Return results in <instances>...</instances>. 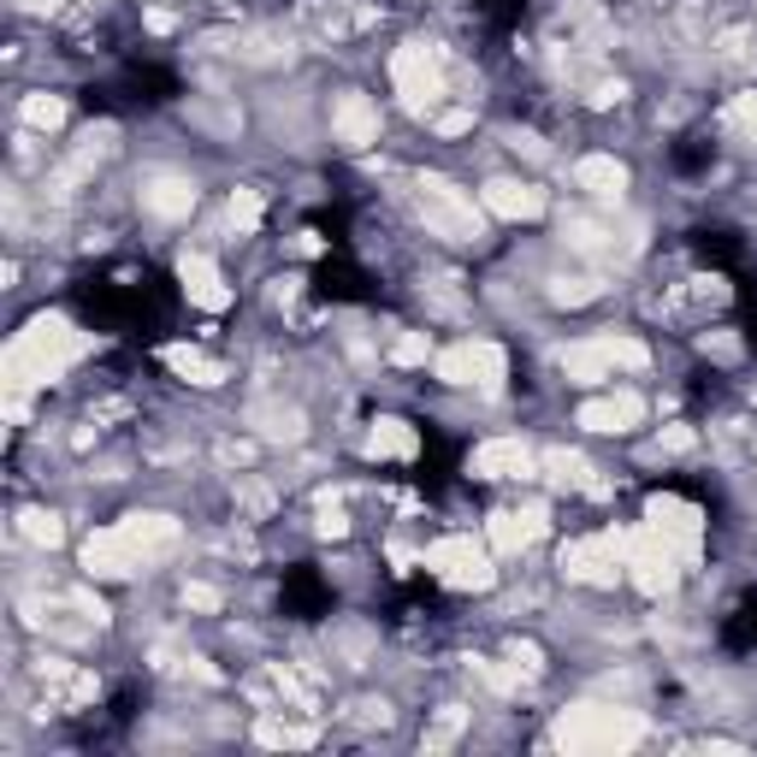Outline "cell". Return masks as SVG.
Wrapping results in <instances>:
<instances>
[{
    "mask_svg": "<svg viewBox=\"0 0 757 757\" xmlns=\"http://www.w3.org/2000/svg\"><path fill=\"white\" fill-rule=\"evenodd\" d=\"M574 184L586 189V196H598V201H621V196H628V166H621L616 155H586L574 166Z\"/></svg>",
    "mask_w": 757,
    "mask_h": 757,
    "instance_id": "d6986e66",
    "label": "cell"
},
{
    "mask_svg": "<svg viewBox=\"0 0 757 757\" xmlns=\"http://www.w3.org/2000/svg\"><path fill=\"white\" fill-rule=\"evenodd\" d=\"M621 544H628V533H598V539H568L562 544V574L580 580V586H616L621 574Z\"/></svg>",
    "mask_w": 757,
    "mask_h": 757,
    "instance_id": "30bf717a",
    "label": "cell"
},
{
    "mask_svg": "<svg viewBox=\"0 0 757 757\" xmlns=\"http://www.w3.org/2000/svg\"><path fill=\"white\" fill-rule=\"evenodd\" d=\"M639 421H646V403H639L633 391H616V396H598V403H586L580 409V426L586 432H633Z\"/></svg>",
    "mask_w": 757,
    "mask_h": 757,
    "instance_id": "ac0fdd59",
    "label": "cell"
},
{
    "mask_svg": "<svg viewBox=\"0 0 757 757\" xmlns=\"http://www.w3.org/2000/svg\"><path fill=\"white\" fill-rule=\"evenodd\" d=\"M468 473H473V480H533L539 456H533V444H527V439H485L468 456Z\"/></svg>",
    "mask_w": 757,
    "mask_h": 757,
    "instance_id": "7c38bea8",
    "label": "cell"
},
{
    "mask_svg": "<svg viewBox=\"0 0 757 757\" xmlns=\"http://www.w3.org/2000/svg\"><path fill=\"white\" fill-rule=\"evenodd\" d=\"M414 196H421V219H426L432 237H444V243H480L485 237L480 201H473L456 178L421 173V178H414Z\"/></svg>",
    "mask_w": 757,
    "mask_h": 757,
    "instance_id": "3957f363",
    "label": "cell"
},
{
    "mask_svg": "<svg viewBox=\"0 0 757 757\" xmlns=\"http://www.w3.org/2000/svg\"><path fill=\"white\" fill-rule=\"evenodd\" d=\"M509 148H515V155H527V160H544V142L533 137V130H515V137H509Z\"/></svg>",
    "mask_w": 757,
    "mask_h": 757,
    "instance_id": "d590c367",
    "label": "cell"
},
{
    "mask_svg": "<svg viewBox=\"0 0 757 757\" xmlns=\"http://www.w3.org/2000/svg\"><path fill=\"white\" fill-rule=\"evenodd\" d=\"M462 722H468V716H462L456 705H450V710L439 716V728H432V734H426L421 746H426V751H439V746H450V740H456V734H462Z\"/></svg>",
    "mask_w": 757,
    "mask_h": 757,
    "instance_id": "1f68e13d",
    "label": "cell"
},
{
    "mask_svg": "<svg viewBox=\"0 0 757 757\" xmlns=\"http://www.w3.org/2000/svg\"><path fill=\"white\" fill-rule=\"evenodd\" d=\"M551 740L562 751H633L646 740V716L621 710V705H574L557 716Z\"/></svg>",
    "mask_w": 757,
    "mask_h": 757,
    "instance_id": "7a4b0ae2",
    "label": "cell"
},
{
    "mask_svg": "<svg viewBox=\"0 0 757 757\" xmlns=\"http://www.w3.org/2000/svg\"><path fill=\"white\" fill-rule=\"evenodd\" d=\"M480 207L485 214H498V219H539L544 214V189L539 184H521V178H491L480 189Z\"/></svg>",
    "mask_w": 757,
    "mask_h": 757,
    "instance_id": "e0dca14e",
    "label": "cell"
},
{
    "mask_svg": "<svg viewBox=\"0 0 757 757\" xmlns=\"http://www.w3.org/2000/svg\"><path fill=\"white\" fill-rule=\"evenodd\" d=\"M18 533H24L30 544H42V551H53V544L66 539V527H60L53 509H24V515H18Z\"/></svg>",
    "mask_w": 757,
    "mask_h": 757,
    "instance_id": "cb8c5ba5",
    "label": "cell"
},
{
    "mask_svg": "<svg viewBox=\"0 0 757 757\" xmlns=\"http://www.w3.org/2000/svg\"><path fill=\"white\" fill-rule=\"evenodd\" d=\"M705 355H716V362H740V337L716 332V337H705Z\"/></svg>",
    "mask_w": 757,
    "mask_h": 757,
    "instance_id": "836d02e7",
    "label": "cell"
},
{
    "mask_svg": "<svg viewBox=\"0 0 757 757\" xmlns=\"http://www.w3.org/2000/svg\"><path fill=\"white\" fill-rule=\"evenodd\" d=\"M651 367V350L628 332H598V337H580V344L562 350V378L568 385H603L616 373H639Z\"/></svg>",
    "mask_w": 757,
    "mask_h": 757,
    "instance_id": "277c9868",
    "label": "cell"
},
{
    "mask_svg": "<svg viewBox=\"0 0 757 757\" xmlns=\"http://www.w3.org/2000/svg\"><path fill=\"white\" fill-rule=\"evenodd\" d=\"M196 178H184V173H148L137 184V201H142V214H155V219H189L196 214Z\"/></svg>",
    "mask_w": 757,
    "mask_h": 757,
    "instance_id": "5bb4252c",
    "label": "cell"
},
{
    "mask_svg": "<svg viewBox=\"0 0 757 757\" xmlns=\"http://www.w3.org/2000/svg\"><path fill=\"white\" fill-rule=\"evenodd\" d=\"M728 125L740 130L746 142H757V89H746V95H734V107H728Z\"/></svg>",
    "mask_w": 757,
    "mask_h": 757,
    "instance_id": "f1b7e54d",
    "label": "cell"
},
{
    "mask_svg": "<svg viewBox=\"0 0 757 757\" xmlns=\"http://www.w3.org/2000/svg\"><path fill=\"white\" fill-rule=\"evenodd\" d=\"M621 95H628V89H621V83H598V95H592V107H610V101H621Z\"/></svg>",
    "mask_w": 757,
    "mask_h": 757,
    "instance_id": "f35d334b",
    "label": "cell"
},
{
    "mask_svg": "<svg viewBox=\"0 0 757 757\" xmlns=\"http://www.w3.org/2000/svg\"><path fill=\"white\" fill-rule=\"evenodd\" d=\"M332 137L344 142V148H373L378 142V107H373V95L362 89H344L332 101Z\"/></svg>",
    "mask_w": 757,
    "mask_h": 757,
    "instance_id": "2e32d148",
    "label": "cell"
},
{
    "mask_svg": "<svg viewBox=\"0 0 757 757\" xmlns=\"http://www.w3.org/2000/svg\"><path fill=\"white\" fill-rule=\"evenodd\" d=\"M249 426H255L267 444H302L308 414H302V409H284V403H255V409H249Z\"/></svg>",
    "mask_w": 757,
    "mask_h": 757,
    "instance_id": "ffe728a7",
    "label": "cell"
},
{
    "mask_svg": "<svg viewBox=\"0 0 757 757\" xmlns=\"http://www.w3.org/2000/svg\"><path fill=\"white\" fill-rule=\"evenodd\" d=\"M18 112H24L30 130H60L66 125V101H60V95H24Z\"/></svg>",
    "mask_w": 757,
    "mask_h": 757,
    "instance_id": "d4e9b609",
    "label": "cell"
},
{
    "mask_svg": "<svg viewBox=\"0 0 757 757\" xmlns=\"http://www.w3.org/2000/svg\"><path fill=\"white\" fill-rule=\"evenodd\" d=\"M89 350V337L60 314H36L24 332L7 344V396H24L30 385H53L78 355Z\"/></svg>",
    "mask_w": 757,
    "mask_h": 757,
    "instance_id": "6da1fadb",
    "label": "cell"
},
{
    "mask_svg": "<svg viewBox=\"0 0 757 757\" xmlns=\"http://www.w3.org/2000/svg\"><path fill=\"white\" fill-rule=\"evenodd\" d=\"M319 533H326V539H344L350 521H344V515H319Z\"/></svg>",
    "mask_w": 757,
    "mask_h": 757,
    "instance_id": "74e56055",
    "label": "cell"
},
{
    "mask_svg": "<svg viewBox=\"0 0 757 757\" xmlns=\"http://www.w3.org/2000/svg\"><path fill=\"white\" fill-rule=\"evenodd\" d=\"M160 362L173 367L178 378H189V385H225V378H232L219 362H207V355H201V350H189V344H166V350H160Z\"/></svg>",
    "mask_w": 757,
    "mask_h": 757,
    "instance_id": "7402d4cb",
    "label": "cell"
},
{
    "mask_svg": "<svg viewBox=\"0 0 757 757\" xmlns=\"http://www.w3.org/2000/svg\"><path fill=\"white\" fill-rule=\"evenodd\" d=\"M414 450H421V439H414V426L409 421H396V414H378L373 432H367V456H396V462H409Z\"/></svg>",
    "mask_w": 757,
    "mask_h": 757,
    "instance_id": "44dd1931",
    "label": "cell"
},
{
    "mask_svg": "<svg viewBox=\"0 0 757 757\" xmlns=\"http://www.w3.org/2000/svg\"><path fill=\"white\" fill-rule=\"evenodd\" d=\"M439 378H444V385H462V391L480 385V391L498 396L503 378H509V355H503V344H485V337L473 344V337H468V344L439 355Z\"/></svg>",
    "mask_w": 757,
    "mask_h": 757,
    "instance_id": "52a82bcc",
    "label": "cell"
},
{
    "mask_svg": "<svg viewBox=\"0 0 757 757\" xmlns=\"http://www.w3.org/2000/svg\"><path fill=\"white\" fill-rule=\"evenodd\" d=\"M544 468H551V480L557 485H580V491H592V498H603V480H586V456H574V450H544Z\"/></svg>",
    "mask_w": 757,
    "mask_h": 757,
    "instance_id": "603a6c76",
    "label": "cell"
},
{
    "mask_svg": "<svg viewBox=\"0 0 757 757\" xmlns=\"http://www.w3.org/2000/svg\"><path fill=\"white\" fill-rule=\"evenodd\" d=\"M391 83L396 95H403V107L421 119V112L439 107V95H444V66H439V48L432 42H403L391 53Z\"/></svg>",
    "mask_w": 757,
    "mask_h": 757,
    "instance_id": "8992f818",
    "label": "cell"
},
{
    "mask_svg": "<svg viewBox=\"0 0 757 757\" xmlns=\"http://www.w3.org/2000/svg\"><path fill=\"white\" fill-rule=\"evenodd\" d=\"M184 610H219L214 586H184Z\"/></svg>",
    "mask_w": 757,
    "mask_h": 757,
    "instance_id": "e575fe53",
    "label": "cell"
},
{
    "mask_svg": "<svg viewBox=\"0 0 757 757\" xmlns=\"http://www.w3.org/2000/svg\"><path fill=\"white\" fill-rule=\"evenodd\" d=\"M544 527H551V515H544V503H527V509H498V515L485 521V539L498 557H521L527 544H533Z\"/></svg>",
    "mask_w": 757,
    "mask_h": 757,
    "instance_id": "9a60e30c",
    "label": "cell"
},
{
    "mask_svg": "<svg viewBox=\"0 0 757 757\" xmlns=\"http://www.w3.org/2000/svg\"><path fill=\"white\" fill-rule=\"evenodd\" d=\"M432 130H439V137H468V130H473V112H468V107H450V112H439V119H432Z\"/></svg>",
    "mask_w": 757,
    "mask_h": 757,
    "instance_id": "d6a6232c",
    "label": "cell"
},
{
    "mask_svg": "<svg viewBox=\"0 0 757 757\" xmlns=\"http://www.w3.org/2000/svg\"><path fill=\"white\" fill-rule=\"evenodd\" d=\"M603 291L598 278H551V302H562V308H580V302H592Z\"/></svg>",
    "mask_w": 757,
    "mask_h": 757,
    "instance_id": "83f0119b",
    "label": "cell"
},
{
    "mask_svg": "<svg viewBox=\"0 0 757 757\" xmlns=\"http://www.w3.org/2000/svg\"><path fill=\"white\" fill-rule=\"evenodd\" d=\"M468 669L480 675L491 692H521V669H503V662H491V657H473Z\"/></svg>",
    "mask_w": 757,
    "mask_h": 757,
    "instance_id": "4316f807",
    "label": "cell"
},
{
    "mask_svg": "<svg viewBox=\"0 0 757 757\" xmlns=\"http://www.w3.org/2000/svg\"><path fill=\"white\" fill-rule=\"evenodd\" d=\"M155 557L142 551L137 539L125 533V521L119 527H101V533H89L83 539V574L89 580H130L137 568H148Z\"/></svg>",
    "mask_w": 757,
    "mask_h": 757,
    "instance_id": "9c48e42d",
    "label": "cell"
},
{
    "mask_svg": "<svg viewBox=\"0 0 757 757\" xmlns=\"http://www.w3.org/2000/svg\"><path fill=\"white\" fill-rule=\"evenodd\" d=\"M291 249H296V255H319V237H314V232H302V237L291 243Z\"/></svg>",
    "mask_w": 757,
    "mask_h": 757,
    "instance_id": "ab89813d",
    "label": "cell"
},
{
    "mask_svg": "<svg viewBox=\"0 0 757 757\" xmlns=\"http://www.w3.org/2000/svg\"><path fill=\"white\" fill-rule=\"evenodd\" d=\"M568 243H574L580 255H598V249H603V225H592V219H568Z\"/></svg>",
    "mask_w": 757,
    "mask_h": 757,
    "instance_id": "4dcf8cb0",
    "label": "cell"
},
{
    "mask_svg": "<svg viewBox=\"0 0 757 757\" xmlns=\"http://www.w3.org/2000/svg\"><path fill=\"white\" fill-rule=\"evenodd\" d=\"M421 562L432 568V580L450 586V592H485V586L498 580V568H491V551H485L480 539H468V533L432 539Z\"/></svg>",
    "mask_w": 757,
    "mask_h": 757,
    "instance_id": "5b68a950",
    "label": "cell"
},
{
    "mask_svg": "<svg viewBox=\"0 0 757 757\" xmlns=\"http://www.w3.org/2000/svg\"><path fill=\"white\" fill-rule=\"evenodd\" d=\"M698 432L692 426H662V450H692Z\"/></svg>",
    "mask_w": 757,
    "mask_h": 757,
    "instance_id": "8d00e7d4",
    "label": "cell"
},
{
    "mask_svg": "<svg viewBox=\"0 0 757 757\" xmlns=\"http://www.w3.org/2000/svg\"><path fill=\"white\" fill-rule=\"evenodd\" d=\"M646 527L657 539H669V551H680V557H698V539H705V515L687 503V498H651L646 503Z\"/></svg>",
    "mask_w": 757,
    "mask_h": 757,
    "instance_id": "8fae6325",
    "label": "cell"
},
{
    "mask_svg": "<svg viewBox=\"0 0 757 757\" xmlns=\"http://www.w3.org/2000/svg\"><path fill=\"white\" fill-rule=\"evenodd\" d=\"M426 355H432L426 332H403V337H396V344H391V362H396V367H421Z\"/></svg>",
    "mask_w": 757,
    "mask_h": 757,
    "instance_id": "f546056e",
    "label": "cell"
},
{
    "mask_svg": "<svg viewBox=\"0 0 757 757\" xmlns=\"http://www.w3.org/2000/svg\"><path fill=\"white\" fill-rule=\"evenodd\" d=\"M178 284H184V296L196 302L201 314H225V308H232V284L219 278L214 255H201V249H184V255H178Z\"/></svg>",
    "mask_w": 757,
    "mask_h": 757,
    "instance_id": "4fadbf2b",
    "label": "cell"
},
{
    "mask_svg": "<svg viewBox=\"0 0 757 757\" xmlns=\"http://www.w3.org/2000/svg\"><path fill=\"white\" fill-rule=\"evenodd\" d=\"M225 219H232L237 237L260 232V189H232V207H225Z\"/></svg>",
    "mask_w": 757,
    "mask_h": 757,
    "instance_id": "484cf974",
    "label": "cell"
},
{
    "mask_svg": "<svg viewBox=\"0 0 757 757\" xmlns=\"http://www.w3.org/2000/svg\"><path fill=\"white\" fill-rule=\"evenodd\" d=\"M12 7H24V12H53L60 0H12Z\"/></svg>",
    "mask_w": 757,
    "mask_h": 757,
    "instance_id": "60d3db41",
    "label": "cell"
},
{
    "mask_svg": "<svg viewBox=\"0 0 757 757\" xmlns=\"http://www.w3.org/2000/svg\"><path fill=\"white\" fill-rule=\"evenodd\" d=\"M621 562L633 568V586H639L646 598H669V592H675V580H680L669 539H657L651 527H633L628 544H621Z\"/></svg>",
    "mask_w": 757,
    "mask_h": 757,
    "instance_id": "ba28073f",
    "label": "cell"
}]
</instances>
